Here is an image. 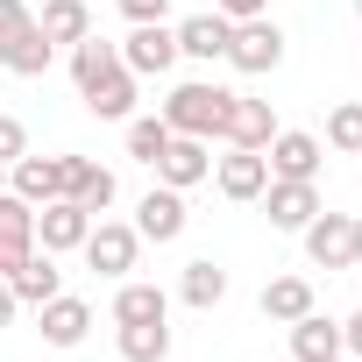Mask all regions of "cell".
<instances>
[{"label": "cell", "mask_w": 362, "mask_h": 362, "mask_svg": "<svg viewBox=\"0 0 362 362\" xmlns=\"http://www.w3.org/2000/svg\"><path fill=\"white\" fill-rule=\"evenodd\" d=\"M8 284H15V298H22V305H50V298L64 291V270H57V256H50V249H36Z\"/></svg>", "instance_id": "cell-20"}, {"label": "cell", "mask_w": 362, "mask_h": 362, "mask_svg": "<svg viewBox=\"0 0 362 362\" xmlns=\"http://www.w3.org/2000/svg\"><path fill=\"white\" fill-rule=\"evenodd\" d=\"M121 64H128L135 78H163V71L177 64V29H163V22H135L128 43H121Z\"/></svg>", "instance_id": "cell-8"}, {"label": "cell", "mask_w": 362, "mask_h": 362, "mask_svg": "<svg viewBox=\"0 0 362 362\" xmlns=\"http://www.w3.org/2000/svg\"><path fill=\"white\" fill-rule=\"evenodd\" d=\"M114 348H121V362H163V355H170V327H163V320L121 327V334H114Z\"/></svg>", "instance_id": "cell-26"}, {"label": "cell", "mask_w": 362, "mask_h": 362, "mask_svg": "<svg viewBox=\"0 0 362 362\" xmlns=\"http://www.w3.org/2000/svg\"><path fill=\"white\" fill-rule=\"evenodd\" d=\"M235 149H263L270 135H277V114H270V100H249V93H235L228 100V128H221Z\"/></svg>", "instance_id": "cell-17"}, {"label": "cell", "mask_w": 362, "mask_h": 362, "mask_svg": "<svg viewBox=\"0 0 362 362\" xmlns=\"http://www.w3.org/2000/svg\"><path fill=\"white\" fill-rule=\"evenodd\" d=\"M29 256H36V206L0 192V277H15Z\"/></svg>", "instance_id": "cell-10"}, {"label": "cell", "mask_w": 362, "mask_h": 362, "mask_svg": "<svg viewBox=\"0 0 362 362\" xmlns=\"http://www.w3.org/2000/svg\"><path fill=\"white\" fill-rule=\"evenodd\" d=\"M355 256H362V221H355Z\"/></svg>", "instance_id": "cell-34"}, {"label": "cell", "mask_w": 362, "mask_h": 362, "mask_svg": "<svg viewBox=\"0 0 362 362\" xmlns=\"http://www.w3.org/2000/svg\"><path fill=\"white\" fill-rule=\"evenodd\" d=\"M135 256H142L135 221H93V235H86V263H93L100 277H128Z\"/></svg>", "instance_id": "cell-6"}, {"label": "cell", "mask_w": 362, "mask_h": 362, "mask_svg": "<svg viewBox=\"0 0 362 362\" xmlns=\"http://www.w3.org/2000/svg\"><path fill=\"white\" fill-rule=\"evenodd\" d=\"M135 235H142V242H177V235H185V192L149 185L142 206H135Z\"/></svg>", "instance_id": "cell-14"}, {"label": "cell", "mask_w": 362, "mask_h": 362, "mask_svg": "<svg viewBox=\"0 0 362 362\" xmlns=\"http://www.w3.org/2000/svg\"><path fill=\"white\" fill-rule=\"evenodd\" d=\"M341 355H355V362H362V313L341 327Z\"/></svg>", "instance_id": "cell-32"}, {"label": "cell", "mask_w": 362, "mask_h": 362, "mask_svg": "<svg viewBox=\"0 0 362 362\" xmlns=\"http://www.w3.org/2000/svg\"><path fill=\"white\" fill-rule=\"evenodd\" d=\"M142 320H170V298H163V284L121 277V291H114V327H142Z\"/></svg>", "instance_id": "cell-21"}, {"label": "cell", "mask_w": 362, "mask_h": 362, "mask_svg": "<svg viewBox=\"0 0 362 362\" xmlns=\"http://www.w3.org/2000/svg\"><path fill=\"white\" fill-rule=\"evenodd\" d=\"M114 170L107 163H93V156H64V199H78L86 214H107L114 206Z\"/></svg>", "instance_id": "cell-15"}, {"label": "cell", "mask_w": 362, "mask_h": 362, "mask_svg": "<svg viewBox=\"0 0 362 362\" xmlns=\"http://www.w3.org/2000/svg\"><path fill=\"white\" fill-rule=\"evenodd\" d=\"M327 149H348V156H362V100H341V107L327 114Z\"/></svg>", "instance_id": "cell-28"}, {"label": "cell", "mask_w": 362, "mask_h": 362, "mask_svg": "<svg viewBox=\"0 0 362 362\" xmlns=\"http://www.w3.org/2000/svg\"><path fill=\"white\" fill-rule=\"evenodd\" d=\"M263 214H270V228L298 235L320 214V185H305V177H270V185H263Z\"/></svg>", "instance_id": "cell-12"}, {"label": "cell", "mask_w": 362, "mask_h": 362, "mask_svg": "<svg viewBox=\"0 0 362 362\" xmlns=\"http://www.w3.org/2000/svg\"><path fill=\"white\" fill-rule=\"evenodd\" d=\"M263 163H270V177H320V163H327V149H320V135H305V128H277L270 142H263Z\"/></svg>", "instance_id": "cell-7"}, {"label": "cell", "mask_w": 362, "mask_h": 362, "mask_svg": "<svg viewBox=\"0 0 362 362\" xmlns=\"http://www.w3.org/2000/svg\"><path fill=\"white\" fill-rule=\"evenodd\" d=\"M36 29L50 36V50H57V43H86V36H93V8H86V0H43Z\"/></svg>", "instance_id": "cell-22"}, {"label": "cell", "mask_w": 362, "mask_h": 362, "mask_svg": "<svg viewBox=\"0 0 362 362\" xmlns=\"http://www.w3.org/2000/svg\"><path fill=\"white\" fill-rule=\"evenodd\" d=\"M305 313H313V284H305V277H270V284H263V320L291 327V320H305Z\"/></svg>", "instance_id": "cell-25"}, {"label": "cell", "mask_w": 362, "mask_h": 362, "mask_svg": "<svg viewBox=\"0 0 362 362\" xmlns=\"http://www.w3.org/2000/svg\"><path fill=\"white\" fill-rule=\"evenodd\" d=\"M214 15H228V22H249V15H263V0H214Z\"/></svg>", "instance_id": "cell-31"}, {"label": "cell", "mask_w": 362, "mask_h": 362, "mask_svg": "<svg viewBox=\"0 0 362 362\" xmlns=\"http://www.w3.org/2000/svg\"><path fill=\"white\" fill-rule=\"evenodd\" d=\"M355 15H362V0H355Z\"/></svg>", "instance_id": "cell-37"}, {"label": "cell", "mask_w": 362, "mask_h": 362, "mask_svg": "<svg viewBox=\"0 0 362 362\" xmlns=\"http://www.w3.org/2000/svg\"><path fill=\"white\" fill-rule=\"evenodd\" d=\"M163 142H170V121L163 114H128V156L135 163H156Z\"/></svg>", "instance_id": "cell-27"}, {"label": "cell", "mask_w": 362, "mask_h": 362, "mask_svg": "<svg viewBox=\"0 0 362 362\" xmlns=\"http://www.w3.org/2000/svg\"><path fill=\"white\" fill-rule=\"evenodd\" d=\"M228 64H235V71H249V78L277 71V64H284V29H277V22H263V15L235 22V36H228Z\"/></svg>", "instance_id": "cell-4"}, {"label": "cell", "mask_w": 362, "mask_h": 362, "mask_svg": "<svg viewBox=\"0 0 362 362\" xmlns=\"http://www.w3.org/2000/svg\"><path fill=\"white\" fill-rule=\"evenodd\" d=\"M327 355H341V327L320 320V305H313L305 320H291V362H327Z\"/></svg>", "instance_id": "cell-23"}, {"label": "cell", "mask_w": 362, "mask_h": 362, "mask_svg": "<svg viewBox=\"0 0 362 362\" xmlns=\"http://www.w3.org/2000/svg\"><path fill=\"white\" fill-rule=\"evenodd\" d=\"M149 170H156V185L185 192V185H199V177H214V149H206L199 135H170V142H163V156H156Z\"/></svg>", "instance_id": "cell-9"}, {"label": "cell", "mask_w": 362, "mask_h": 362, "mask_svg": "<svg viewBox=\"0 0 362 362\" xmlns=\"http://www.w3.org/2000/svg\"><path fill=\"white\" fill-rule=\"evenodd\" d=\"M228 36H235L228 15H185V22H177V57L214 64V57H228Z\"/></svg>", "instance_id": "cell-18"}, {"label": "cell", "mask_w": 362, "mask_h": 362, "mask_svg": "<svg viewBox=\"0 0 362 362\" xmlns=\"http://www.w3.org/2000/svg\"><path fill=\"white\" fill-rule=\"evenodd\" d=\"M163 8H170V0H121L128 22H163Z\"/></svg>", "instance_id": "cell-30"}, {"label": "cell", "mask_w": 362, "mask_h": 362, "mask_svg": "<svg viewBox=\"0 0 362 362\" xmlns=\"http://www.w3.org/2000/svg\"><path fill=\"white\" fill-rule=\"evenodd\" d=\"M177 298H185V305H199V313H214V305L228 298V270H221L214 256L185 263V277H177Z\"/></svg>", "instance_id": "cell-24"}, {"label": "cell", "mask_w": 362, "mask_h": 362, "mask_svg": "<svg viewBox=\"0 0 362 362\" xmlns=\"http://www.w3.org/2000/svg\"><path fill=\"white\" fill-rule=\"evenodd\" d=\"M15 313H22V298H15V284H8V277H0V327H8Z\"/></svg>", "instance_id": "cell-33"}, {"label": "cell", "mask_w": 362, "mask_h": 362, "mask_svg": "<svg viewBox=\"0 0 362 362\" xmlns=\"http://www.w3.org/2000/svg\"><path fill=\"white\" fill-rule=\"evenodd\" d=\"M8 192L29 199V206L64 199V156H15V163H8Z\"/></svg>", "instance_id": "cell-13"}, {"label": "cell", "mask_w": 362, "mask_h": 362, "mask_svg": "<svg viewBox=\"0 0 362 362\" xmlns=\"http://www.w3.org/2000/svg\"><path fill=\"white\" fill-rule=\"evenodd\" d=\"M15 156H29V128L15 114H0V163H15Z\"/></svg>", "instance_id": "cell-29"}, {"label": "cell", "mask_w": 362, "mask_h": 362, "mask_svg": "<svg viewBox=\"0 0 362 362\" xmlns=\"http://www.w3.org/2000/svg\"><path fill=\"white\" fill-rule=\"evenodd\" d=\"M228 86H177L170 100H163V121H170V135H199V142H214L221 128H228Z\"/></svg>", "instance_id": "cell-3"}, {"label": "cell", "mask_w": 362, "mask_h": 362, "mask_svg": "<svg viewBox=\"0 0 362 362\" xmlns=\"http://www.w3.org/2000/svg\"><path fill=\"white\" fill-rule=\"evenodd\" d=\"M86 235H93V214H86L78 199H50V206H36V249L64 256V249H86Z\"/></svg>", "instance_id": "cell-11"}, {"label": "cell", "mask_w": 362, "mask_h": 362, "mask_svg": "<svg viewBox=\"0 0 362 362\" xmlns=\"http://www.w3.org/2000/svg\"><path fill=\"white\" fill-rule=\"evenodd\" d=\"M327 362H355V355H327Z\"/></svg>", "instance_id": "cell-36"}, {"label": "cell", "mask_w": 362, "mask_h": 362, "mask_svg": "<svg viewBox=\"0 0 362 362\" xmlns=\"http://www.w3.org/2000/svg\"><path fill=\"white\" fill-rule=\"evenodd\" d=\"M0 64L15 78H43L50 71V36L36 29V15L22 0H0Z\"/></svg>", "instance_id": "cell-2"}, {"label": "cell", "mask_w": 362, "mask_h": 362, "mask_svg": "<svg viewBox=\"0 0 362 362\" xmlns=\"http://www.w3.org/2000/svg\"><path fill=\"white\" fill-rule=\"evenodd\" d=\"M0 192H8V163H0Z\"/></svg>", "instance_id": "cell-35"}, {"label": "cell", "mask_w": 362, "mask_h": 362, "mask_svg": "<svg viewBox=\"0 0 362 362\" xmlns=\"http://www.w3.org/2000/svg\"><path fill=\"white\" fill-rule=\"evenodd\" d=\"M36 313H43V341H50V348H78V341H86V327H93V305H86V298H71V291H57V298H50V305H36Z\"/></svg>", "instance_id": "cell-19"}, {"label": "cell", "mask_w": 362, "mask_h": 362, "mask_svg": "<svg viewBox=\"0 0 362 362\" xmlns=\"http://www.w3.org/2000/svg\"><path fill=\"white\" fill-rule=\"evenodd\" d=\"M214 177H221V192H228L235 206H249V199H263V185H270V163H263V149H228Z\"/></svg>", "instance_id": "cell-16"}, {"label": "cell", "mask_w": 362, "mask_h": 362, "mask_svg": "<svg viewBox=\"0 0 362 362\" xmlns=\"http://www.w3.org/2000/svg\"><path fill=\"white\" fill-rule=\"evenodd\" d=\"M71 86H78V100L100 121H128L135 114V71L121 64V43H107V36L71 43Z\"/></svg>", "instance_id": "cell-1"}, {"label": "cell", "mask_w": 362, "mask_h": 362, "mask_svg": "<svg viewBox=\"0 0 362 362\" xmlns=\"http://www.w3.org/2000/svg\"><path fill=\"white\" fill-rule=\"evenodd\" d=\"M298 235H305V256H313L320 270H348V263H362V256H355V221H348V214H327V206H320Z\"/></svg>", "instance_id": "cell-5"}]
</instances>
